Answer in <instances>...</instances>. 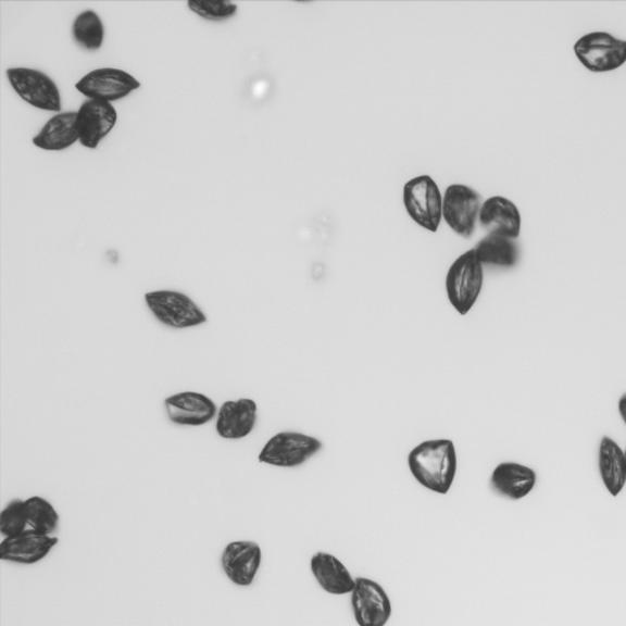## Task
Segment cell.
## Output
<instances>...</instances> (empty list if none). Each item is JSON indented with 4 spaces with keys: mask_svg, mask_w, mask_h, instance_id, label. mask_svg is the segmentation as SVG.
<instances>
[{
    "mask_svg": "<svg viewBox=\"0 0 626 626\" xmlns=\"http://www.w3.org/2000/svg\"><path fill=\"white\" fill-rule=\"evenodd\" d=\"M411 475L437 494H447L454 484L458 455L453 440L429 439L411 450L408 456Z\"/></svg>",
    "mask_w": 626,
    "mask_h": 626,
    "instance_id": "obj_1",
    "label": "cell"
},
{
    "mask_svg": "<svg viewBox=\"0 0 626 626\" xmlns=\"http://www.w3.org/2000/svg\"><path fill=\"white\" fill-rule=\"evenodd\" d=\"M484 264L478 261L475 250H468L453 262L446 278L449 302L465 316L475 306L484 288Z\"/></svg>",
    "mask_w": 626,
    "mask_h": 626,
    "instance_id": "obj_2",
    "label": "cell"
},
{
    "mask_svg": "<svg viewBox=\"0 0 626 626\" xmlns=\"http://www.w3.org/2000/svg\"><path fill=\"white\" fill-rule=\"evenodd\" d=\"M147 308L163 326L174 329L193 328L204 325L208 315L186 293L176 290H155L145 296Z\"/></svg>",
    "mask_w": 626,
    "mask_h": 626,
    "instance_id": "obj_3",
    "label": "cell"
},
{
    "mask_svg": "<svg viewBox=\"0 0 626 626\" xmlns=\"http://www.w3.org/2000/svg\"><path fill=\"white\" fill-rule=\"evenodd\" d=\"M404 208L421 228L437 233L443 221V195L433 176L418 175L403 189Z\"/></svg>",
    "mask_w": 626,
    "mask_h": 626,
    "instance_id": "obj_4",
    "label": "cell"
},
{
    "mask_svg": "<svg viewBox=\"0 0 626 626\" xmlns=\"http://www.w3.org/2000/svg\"><path fill=\"white\" fill-rule=\"evenodd\" d=\"M574 53L587 71L610 73L626 63V41L605 32H593L577 39Z\"/></svg>",
    "mask_w": 626,
    "mask_h": 626,
    "instance_id": "obj_5",
    "label": "cell"
},
{
    "mask_svg": "<svg viewBox=\"0 0 626 626\" xmlns=\"http://www.w3.org/2000/svg\"><path fill=\"white\" fill-rule=\"evenodd\" d=\"M323 443L316 437L300 433H279L263 446L259 462L276 467H298L321 452Z\"/></svg>",
    "mask_w": 626,
    "mask_h": 626,
    "instance_id": "obj_6",
    "label": "cell"
},
{
    "mask_svg": "<svg viewBox=\"0 0 626 626\" xmlns=\"http://www.w3.org/2000/svg\"><path fill=\"white\" fill-rule=\"evenodd\" d=\"M7 77L17 96L29 105L46 112L61 113V91L47 74L36 68L10 67Z\"/></svg>",
    "mask_w": 626,
    "mask_h": 626,
    "instance_id": "obj_7",
    "label": "cell"
},
{
    "mask_svg": "<svg viewBox=\"0 0 626 626\" xmlns=\"http://www.w3.org/2000/svg\"><path fill=\"white\" fill-rule=\"evenodd\" d=\"M481 208V195L472 186L452 184L443 195V220L464 239L473 238Z\"/></svg>",
    "mask_w": 626,
    "mask_h": 626,
    "instance_id": "obj_8",
    "label": "cell"
},
{
    "mask_svg": "<svg viewBox=\"0 0 626 626\" xmlns=\"http://www.w3.org/2000/svg\"><path fill=\"white\" fill-rule=\"evenodd\" d=\"M75 87L87 100L113 103L139 90L141 84L121 68L101 67L86 74Z\"/></svg>",
    "mask_w": 626,
    "mask_h": 626,
    "instance_id": "obj_9",
    "label": "cell"
},
{
    "mask_svg": "<svg viewBox=\"0 0 626 626\" xmlns=\"http://www.w3.org/2000/svg\"><path fill=\"white\" fill-rule=\"evenodd\" d=\"M351 606L359 626H386L393 612L384 587L364 576L356 577Z\"/></svg>",
    "mask_w": 626,
    "mask_h": 626,
    "instance_id": "obj_10",
    "label": "cell"
},
{
    "mask_svg": "<svg viewBox=\"0 0 626 626\" xmlns=\"http://www.w3.org/2000/svg\"><path fill=\"white\" fill-rule=\"evenodd\" d=\"M164 409L172 424L200 427L217 418L220 408L199 391H181L164 400Z\"/></svg>",
    "mask_w": 626,
    "mask_h": 626,
    "instance_id": "obj_11",
    "label": "cell"
},
{
    "mask_svg": "<svg viewBox=\"0 0 626 626\" xmlns=\"http://www.w3.org/2000/svg\"><path fill=\"white\" fill-rule=\"evenodd\" d=\"M222 569L239 587H249L256 579L262 564V550L258 542L234 541L225 546L221 556Z\"/></svg>",
    "mask_w": 626,
    "mask_h": 626,
    "instance_id": "obj_12",
    "label": "cell"
},
{
    "mask_svg": "<svg viewBox=\"0 0 626 626\" xmlns=\"http://www.w3.org/2000/svg\"><path fill=\"white\" fill-rule=\"evenodd\" d=\"M117 122L112 103L87 100L77 111L78 142L88 150H96Z\"/></svg>",
    "mask_w": 626,
    "mask_h": 626,
    "instance_id": "obj_13",
    "label": "cell"
},
{
    "mask_svg": "<svg viewBox=\"0 0 626 626\" xmlns=\"http://www.w3.org/2000/svg\"><path fill=\"white\" fill-rule=\"evenodd\" d=\"M258 417L256 401L250 398L225 401L215 418V433L223 439H242L250 436L256 427Z\"/></svg>",
    "mask_w": 626,
    "mask_h": 626,
    "instance_id": "obj_14",
    "label": "cell"
},
{
    "mask_svg": "<svg viewBox=\"0 0 626 626\" xmlns=\"http://www.w3.org/2000/svg\"><path fill=\"white\" fill-rule=\"evenodd\" d=\"M58 543L59 538L53 535L27 530L13 537L4 538L2 543H0V560L33 565L43 561Z\"/></svg>",
    "mask_w": 626,
    "mask_h": 626,
    "instance_id": "obj_15",
    "label": "cell"
},
{
    "mask_svg": "<svg viewBox=\"0 0 626 626\" xmlns=\"http://www.w3.org/2000/svg\"><path fill=\"white\" fill-rule=\"evenodd\" d=\"M489 234L515 240L522 233V213L517 205L504 196H492L483 203L478 217Z\"/></svg>",
    "mask_w": 626,
    "mask_h": 626,
    "instance_id": "obj_16",
    "label": "cell"
},
{
    "mask_svg": "<svg viewBox=\"0 0 626 626\" xmlns=\"http://www.w3.org/2000/svg\"><path fill=\"white\" fill-rule=\"evenodd\" d=\"M311 573L322 590L335 596L351 594L356 577L336 555L326 552L313 554L310 561Z\"/></svg>",
    "mask_w": 626,
    "mask_h": 626,
    "instance_id": "obj_17",
    "label": "cell"
},
{
    "mask_svg": "<svg viewBox=\"0 0 626 626\" xmlns=\"http://www.w3.org/2000/svg\"><path fill=\"white\" fill-rule=\"evenodd\" d=\"M537 481L533 468L513 462L501 463L493 470L489 485L493 491L512 501L530 494Z\"/></svg>",
    "mask_w": 626,
    "mask_h": 626,
    "instance_id": "obj_18",
    "label": "cell"
},
{
    "mask_svg": "<svg viewBox=\"0 0 626 626\" xmlns=\"http://www.w3.org/2000/svg\"><path fill=\"white\" fill-rule=\"evenodd\" d=\"M77 112L58 113L49 120L33 139L38 149L59 152L78 141Z\"/></svg>",
    "mask_w": 626,
    "mask_h": 626,
    "instance_id": "obj_19",
    "label": "cell"
},
{
    "mask_svg": "<svg viewBox=\"0 0 626 626\" xmlns=\"http://www.w3.org/2000/svg\"><path fill=\"white\" fill-rule=\"evenodd\" d=\"M599 467L606 491L618 496L626 485V458L619 445L606 436L600 445Z\"/></svg>",
    "mask_w": 626,
    "mask_h": 626,
    "instance_id": "obj_20",
    "label": "cell"
},
{
    "mask_svg": "<svg viewBox=\"0 0 626 626\" xmlns=\"http://www.w3.org/2000/svg\"><path fill=\"white\" fill-rule=\"evenodd\" d=\"M479 262L497 267H513L517 262V248L514 240L501 235L488 234L474 249Z\"/></svg>",
    "mask_w": 626,
    "mask_h": 626,
    "instance_id": "obj_21",
    "label": "cell"
},
{
    "mask_svg": "<svg viewBox=\"0 0 626 626\" xmlns=\"http://www.w3.org/2000/svg\"><path fill=\"white\" fill-rule=\"evenodd\" d=\"M74 41L86 51H98L104 41V25L93 10L78 14L73 24Z\"/></svg>",
    "mask_w": 626,
    "mask_h": 626,
    "instance_id": "obj_22",
    "label": "cell"
},
{
    "mask_svg": "<svg viewBox=\"0 0 626 626\" xmlns=\"http://www.w3.org/2000/svg\"><path fill=\"white\" fill-rule=\"evenodd\" d=\"M25 513L28 530L43 535H53L61 522L55 508L47 499L38 496L26 499Z\"/></svg>",
    "mask_w": 626,
    "mask_h": 626,
    "instance_id": "obj_23",
    "label": "cell"
},
{
    "mask_svg": "<svg viewBox=\"0 0 626 626\" xmlns=\"http://www.w3.org/2000/svg\"><path fill=\"white\" fill-rule=\"evenodd\" d=\"M191 12L209 22H224L238 12V5L229 0H189Z\"/></svg>",
    "mask_w": 626,
    "mask_h": 626,
    "instance_id": "obj_24",
    "label": "cell"
},
{
    "mask_svg": "<svg viewBox=\"0 0 626 626\" xmlns=\"http://www.w3.org/2000/svg\"><path fill=\"white\" fill-rule=\"evenodd\" d=\"M28 530L25 513V501L14 499L0 513V534L4 538L13 537Z\"/></svg>",
    "mask_w": 626,
    "mask_h": 626,
    "instance_id": "obj_25",
    "label": "cell"
},
{
    "mask_svg": "<svg viewBox=\"0 0 626 626\" xmlns=\"http://www.w3.org/2000/svg\"><path fill=\"white\" fill-rule=\"evenodd\" d=\"M618 409H619V414H621V416L624 421V424L626 426V393L622 396V398L619 400Z\"/></svg>",
    "mask_w": 626,
    "mask_h": 626,
    "instance_id": "obj_26",
    "label": "cell"
},
{
    "mask_svg": "<svg viewBox=\"0 0 626 626\" xmlns=\"http://www.w3.org/2000/svg\"><path fill=\"white\" fill-rule=\"evenodd\" d=\"M624 453H625V458H626V448H625V450H624Z\"/></svg>",
    "mask_w": 626,
    "mask_h": 626,
    "instance_id": "obj_27",
    "label": "cell"
}]
</instances>
